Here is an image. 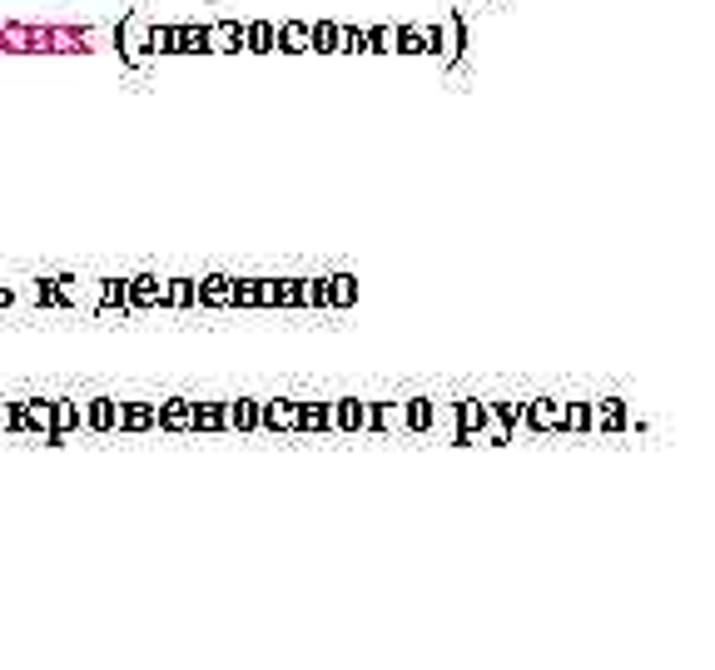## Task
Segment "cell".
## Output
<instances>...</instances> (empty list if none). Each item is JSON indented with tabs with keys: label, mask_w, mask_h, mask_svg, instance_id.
Listing matches in <instances>:
<instances>
[{
	"label": "cell",
	"mask_w": 715,
	"mask_h": 670,
	"mask_svg": "<svg viewBox=\"0 0 715 670\" xmlns=\"http://www.w3.org/2000/svg\"><path fill=\"white\" fill-rule=\"evenodd\" d=\"M10 303H15V288H5V283H0V308H10Z\"/></svg>",
	"instance_id": "d590c367"
},
{
	"label": "cell",
	"mask_w": 715,
	"mask_h": 670,
	"mask_svg": "<svg viewBox=\"0 0 715 670\" xmlns=\"http://www.w3.org/2000/svg\"><path fill=\"white\" fill-rule=\"evenodd\" d=\"M125 308H130V313L164 308V278H154V273H135V278H130V293H125Z\"/></svg>",
	"instance_id": "3957f363"
},
{
	"label": "cell",
	"mask_w": 715,
	"mask_h": 670,
	"mask_svg": "<svg viewBox=\"0 0 715 670\" xmlns=\"http://www.w3.org/2000/svg\"><path fill=\"white\" fill-rule=\"evenodd\" d=\"M308 35H313V50H338V25H333V20L308 25Z\"/></svg>",
	"instance_id": "f546056e"
},
{
	"label": "cell",
	"mask_w": 715,
	"mask_h": 670,
	"mask_svg": "<svg viewBox=\"0 0 715 670\" xmlns=\"http://www.w3.org/2000/svg\"><path fill=\"white\" fill-rule=\"evenodd\" d=\"M562 432H591V402H567V422Z\"/></svg>",
	"instance_id": "f1b7e54d"
},
{
	"label": "cell",
	"mask_w": 715,
	"mask_h": 670,
	"mask_svg": "<svg viewBox=\"0 0 715 670\" xmlns=\"http://www.w3.org/2000/svg\"><path fill=\"white\" fill-rule=\"evenodd\" d=\"M174 50H184V55L209 50V25H174Z\"/></svg>",
	"instance_id": "44dd1931"
},
{
	"label": "cell",
	"mask_w": 715,
	"mask_h": 670,
	"mask_svg": "<svg viewBox=\"0 0 715 670\" xmlns=\"http://www.w3.org/2000/svg\"><path fill=\"white\" fill-rule=\"evenodd\" d=\"M159 432H194V398L159 402Z\"/></svg>",
	"instance_id": "9c48e42d"
},
{
	"label": "cell",
	"mask_w": 715,
	"mask_h": 670,
	"mask_svg": "<svg viewBox=\"0 0 715 670\" xmlns=\"http://www.w3.org/2000/svg\"><path fill=\"white\" fill-rule=\"evenodd\" d=\"M209 50H244V25H239V20L209 25Z\"/></svg>",
	"instance_id": "d6986e66"
},
{
	"label": "cell",
	"mask_w": 715,
	"mask_h": 670,
	"mask_svg": "<svg viewBox=\"0 0 715 670\" xmlns=\"http://www.w3.org/2000/svg\"><path fill=\"white\" fill-rule=\"evenodd\" d=\"M120 398H90L85 402V432H120Z\"/></svg>",
	"instance_id": "ba28073f"
},
{
	"label": "cell",
	"mask_w": 715,
	"mask_h": 670,
	"mask_svg": "<svg viewBox=\"0 0 715 670\" xmlns=\"http://www.w3.org/2000/svg\"><path fill=\"white\" fill-rule=\"evenodd\" d=\"M194 432H229L224 402H194Z\"/></svg>",
	"instance_id": "ac0fdd59"
},
{
	"label": "cell",
	"mask_w": 715,
	"mask_h": 670,
	"mask_svg": "<svg viewBox=\"0 0 715 670\" xmlns=\"http://www.w3.org/2000/svg\"><path fill=\"white\" fill-rule=\"evenodd\" d=\"M259 308H274V278H259Z\"/></svg>",
	"instance_id": "e575fe53"
},
{
	"label": "cell",
	"mask_w": 715,
	"mask_h": 670,
	"mask_svg": "<svg viewBox=\"0 0 715 670\" xmlns=\"http://www.w3.org/2000/svg\"><path fill=\"white\" fill-rule=\"evenodd\" d=\"M125 293H130V278H100V313H110V308L130 313V308H125Z\"/></svg>",
	"instance_id": "cb8c5ba5"
},
{
	"label": "cell",
	"mask_w": 715,
	"mask_h": 670,
	"mask_svg": "<svg viewBox=\"0 0 715 670\" xmlns=\"http://www.w3.org/2000/svg\"><path fill=\"white\" fill-rule=\"evenodd\" d=\"M358 298V278L353 273H328V308H353Z\"/></svg>",
	"instance_id": "ffe728a7"
},
{
	"label": "cell",
	"mask_w": 715,
	"mask_h": 670,
	"mask_svg": "<svg viewBox=\"0 0 715 670\" xmlns=\"http://www.w3.org/2000/svg\"><path fill=\"white\" fill-rule=\"evenodd\" d=\"M274 308H308L303 278H274Z\"/></svg>",
	"instance_id": "d4e9b609"
},
{
	"label": "cell",
	"mask_w": 715,
	"mask_h": 670,
	"mask_svg": "<svg viewBox=\"0 0 715 670\" xmlns=\"http://www.w3.org/2000/svg\"><path fill=\"white\" fill-rule=\"evenodd\" d=\"M368 432H408V402H373Z\"/></svg>",
	"instance_id": "4fadbf2b"
},
{
	"label": "cell",
	"mask_w": 715,
	"mask_h": 670,
	"mask_svg": "<svg viewBox=\"0 0 715 670\" xmlns=\"http://www.w3.org/2000/svg\"><path fill=\"white\" fill-rule=\"evenodd\" d=\"M522 422H527L532 432H562V422H567V402L532 398L527 402V412H522Z\"/></svg>",
	"instance_id": "7a4b0ae2"
},
{
	"label": "cell",
	"mask_w": 715,
	"mask_h": 670,
	"mask_svg": "<svg viewBox=\"0 0 715 670\" xmlns=\"http://www.w3.org/2000/svg\"><path fill=\"white\" fill-rule=\"evenodd\" d=\"M144 45H149L154 55H169V50H174V25H149V30H144Z\"/></svg>",
	"instance_id": "83f0119b"
},
{
	"label": "cell",
	"mask_w": 715,
	"mask_h": 670,
	"mask_svg": "<svg viewBox=\"0 0 715 670\" xmlns=\"http://www.w3.org/2000/svg\"><path fill=\"white\" fill-rule=\"evenodd\" d=\"M229 412V432H259V398H234L224 402Z\"/></svg>",
	"instance_id": "2e32d148"
},
{
	"label": "cell",
	"mask_w": 715,
	"mask_h": 670,
	"mask_svg": "<svg viewBox=\"0 0 715 670\" xmlns=\"http://www.w3.org/2000/svg\"><path fill=\"white\" fill-rule=\"evenodd\" d=\"M229 273H204L194 278V308H229Z\"/></svg>",
	"instance_id": "5b68a950"
},
{
	"label": "cell",
	"mask_w": 715,
	"mask_h": 670,
	"mask_svg": "<svg viewBox=\"0 0 715 670\" xmlns=\"http://www.w3.org/2000/svg\"><path fill=\"white\" fill-rule=\"evenodd\" d=\"M55 402V432H50V447H60L70 432H80L85 427V402L75 398H50Z\"/></svg>",
	"instance_id": "52a82bcc"
},
{
	"label": "cell",
	"mask_w": 715,
	"mask_h": 670,
	"mask_svg": "<svg viewBox=\"0 0 715 670\" xmlns=\"http://www.w3.org/2000/svg\"><path fill=\"white\" fill-rule=\"evenodd\" d=\"M437 55H442V65H457V55H462V20L457 15L437 20Z\"/></svg>",
	"instance_id": "7c38bea8"
},
{
	"label": "cell",
	"mask_w": 715,
	"mask_h": 670,
	"mask_svg": "<svg viewBox=\"0 0 715 670\" xmlns=\"http://www.w3.org/2000/svg\"><path fill=\"white\" fill-rule=\"evenodd\" d=\"M35 293H40V303H45V308H65V298H60L55 278H40V283H35Z\"/></svg>",
	"instance_id": "836d02e7"
},
{
	"label": "cell",
	"mask_w": 715,
	"mask_h": 670,
	"mask_svg": "<svg viewBox=\"0 0 715 670\" xmlns=\"http://www.w3.org/2000/svg\"><path fill=\"white\" fill-rule=\"evenodd\" d=\"M115 40L125 45V60H130V65H144V60H149V45H144L140 20H125V25L115 30Z\"/></svg>",
	"instance_id": "e0dca14e"
},
{
	"label": "cell",
	"mask_w": 715,
	"mask_h": 670,
	"mask_svg": "<svg viewBox=\"0 0 715 670\" xmlns=\"http://www.w3.org/2000/svg\"><path fill=\"white\" fill-rule=\"evenodd\" d=\"M164 308H194V278H164Z\"/></svg>",
	"instance_id": "484cf974"
},
{
	"label": "cell",
	"mask_w": 715,
	"mask_h": 670,
	"mask_svg": "<svg viewBox=\"0 0 715 670\" xmlns=\"http://www.w3.org/2000/svg\"><path fill=\"white\" fill-rule=\"evenodd\" d=\"M591 432H606V437L626 432V398H601V402H591Z\"/></svg>",
	"instance_id": "8992f818"
},
{
	"label": "cell",
	"mask_w": 715,
	"mask_h": 670,
	"mask_svg": "<svg viewBox=\"0 0 715 670\" xmlns=\"http://www.w3.org/2000/svg\"><path fill=\"white\" fill-rule=\"evenodd\" d=\"M408 432H437V402L432 398L408 402Z\"/></svg>",
	"instance_id": "7402d4cb"
},
{
	"label": "cell",
	"mask_w": 715,
	"mask_h": 670,
	"mask_svg": "<svg viewBox=\"0 0 715 670\" xmlns=\"http://www.w3.org/2000/svg\"><path fill=\"white\" fill-rule=\"evenodd\" d=\"M120 432H159V402H125Z\"/></svg>",
	"instance_id": "30bf717a"
},
{
	"label": "cell",
	"mask_w": 715,
	"mask_h": 670,
	"mask_svg": "<svg viewBox=\"0 0 715 670\" xmlns=\"http://www.w3.org/2000/svg\"><path fill=\"white\" fill-rule=\"evenodd\" d=\"M259 432H298V398L259 402Z\"/></svg>",
	"instance_id": "6da1fadb"
},
{
	"label": "cell",
	"mask_w": 715,
	"mask_h": 670,
	"mask_svg": "<svg viewBox=\"0 0 715 670\" xmlns=\"http://www.w3.org/2000/svg\"><path fill=\"white\" fill-rule=\"evenodd\" d=\"M368 422H373V402L333 398V432H368Z\"/></svg>",
	"instance_id": "277c9868"
},
{
	"label": "cell",
	"mask_w": 715,
	"mask_h": 670,
	"mask_svg": "<svg viewBox=\"0 0 715 670\" xmlns=\"http://www.w3.org/2000/svg\"><path fill=\"white\" fill-rule=\"evenodd\" d=\"M244 50H259V55L279 50V45H274V20H254V25H244Z\"/></svg>",
	"instance_id": "603a6c76"
},
{
	"label": "cell",
	"mask_w": 715,
	"mask_h": 670,
	"mask_svg": "<svg viewBox=\"0 0 715 670\" xmlns=\"http://www.w3.org/2000/svg\"><path fill=\"white\" fill-rule=\"evenodd\" d=\"M398 50L403 55H437V25H398Z\"/></svg>",
	"instance_id": "8fae6325"
},
{
	"label": "cell",
	"mask_w": 715,
	"mask_h": 670,
	"mask_svg": "<svg viewBox=\"0 0 715 670\" xmlns=\"http://www.w3.org/2000/svg\"><path fill=\"white\" fill-rule=\"evenodd\" d=\"M55 288H60L65 308H75V303H80V278H75V273H60V278H55Z\"/></svg>",
	"instance_id": "d6a6232c"
},
{
	"label": "cell",
	"mask_w": 715,
	"mask_h": 670,
	"mask_svg": "<svg viewBox=\"0 0 715 670\" xmlns=\"http://www.w3.org/2000/svg\"><path fill=\"white\" fill-rule=\"evenodd\" d=\"M303 298L308 308H328V278H303Z\"/></svg>",
	"instance_id": "1f68e13d"
},
{
	"label": "cell",
	"mask_w": 715,
	"mask_h": 670,
	"mask_svg": "<svg viewBox=\"0 0 715 670\" xmlns=\"http://www.w3.org/2000/svg\"><path fill=\"white\" fill-rule=\"evenodd\" d=\"M229 308H259V278H234L229 283Z\"/></svg>",
	"instance_id": "4316f807"
},
{
	"label": "cell",
	"mask_w": 715,
	"mask_h": 670,
	"mask_svg": "<svg viewBox=\"0 0 715 670\" xmlns=\"http://www.w3.org/2000/svg\"><path fill=\"white\" fill-rule=\"evenodd\" d=\"M274 45L288 50V55H303V50H313V35H308L303 20H279V25H274Z\"/></svg>",
	"instance_id": "5bb4252c"
},
{
	"label": "cell",
	"mask_w": 715,
	"mask_h": 670,
	"mask_svg": "<svg viewBox=\"0 0 715 670\" xmlns=\"http://www.w3.org/2000/svg\"><path fill=\"white\" fill-rule=\"evenodd\" d=\"M298 432H333V402H298Z\"/></svg>",
	"instance_id": "9a60e30c"
},
{
	"label": "cell",
	"mask_w": 715,
	"mask_h": 670,
	"mask_svg": "<svg viewBox=\"0 0 715 670\" xmlns=\"http://www.w3.org/2000/svg\"><path fill=\"white\" fill-rule=\"evenodd\" d=\"M368 50H398V25H373L368 30Z\"/></svg>",
	"instance_id": "4dcf8cb0"
}]
</instances>
